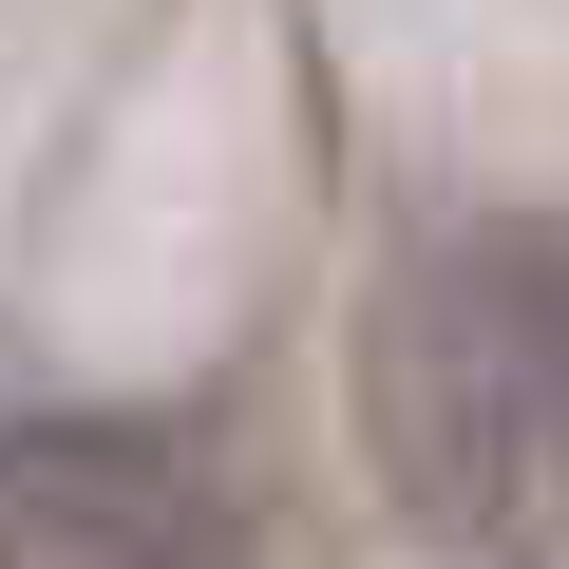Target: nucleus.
Here are the masks:
<instances>
[{
    "mask_svg": "<svg viewBox=\"0 0 569 569\" xmlns=\"http://www.w3.org/2000/svg\"><path fill=\"white\" fill-rule=\"evenodd\" d=\"M361 456L475 569H569V228H418L361 305Z\"/></svg>",
    "mask_w": 569,
    "mask_h": 569,
    "instance_id": "obj_1",
    "label": "nucleus"
},
{
    "mask_svg": "<svg viewBox=\"0 0 569 569\" xmlns=\"http://www.w3.org/2000/svg\"><path fill=\"white\" fill-rule=\"evenodd\" d=\"M0 569H247V512L152 418H20L0 437Z\"/></svg>",
    "mask_w": 569,
    "mask_h": 569,
    "instance_id": "obj_2",
    "label": "nucleus"
}]
</instances>
